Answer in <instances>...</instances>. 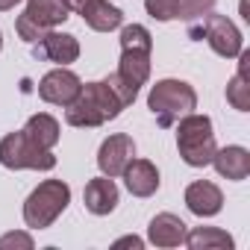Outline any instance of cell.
Returning <instances> with one entry per match:
<instances>
[{"label": "cell", "mask_w": 250, "mask_h": 250, "mask_svg": "<svg viewBox=\"0 0 250 250\" xmlns=\"http://www.w3.org/2000/svg\"><path fill=\"white\" fill-rule=\"evenodd\" d=\"M0 47H3V36H0Z\"/></svg>", "instance_id": "cell-25"}, {"label": "cell", "mask_w": 250, "mask_h": 250, "mask_svg": "<svg viewBox=\"0 0 250 250\" xmlns=\"http://www.w3.org/2000/svg\"><path fill=\"white\" fill-rule=\"evenodd\" d=\"M186 244L191 250H229L235 241L229 232L218 227H194L191 232H186Z\"/></svg>", "instance_id": "cell-20"}, {"label": "cell", "mask_w": 250, "mask_h": 250, "mask_svg": "<svg viewBox=\"0 0 250 250\" xmlns=\"http://www.w3.org/2000/svg\"><path fill=\"white\" fill-rule=\"evenodd\" d=\"M21 3V0H0V12H9V9H15Z\"/></svg>", "instance_id": "cell-24"}, {"label": "cell", "mask_w": 250, "mask_h": 250, "mask_svg": "<svg viewBox=\"0 0 250 250\" xmlns=\"http://www.w3.org/2000/svg\"><path fill=\"white\" fill-rule=\"evenodd\" d=\"M68 12H71V9L62 3V0H27V9H24V15H18L15 30H18V36H21L27 44H33V42H39L47 30L65 24V21L71 18Z\"/></svg>", "instance_id": "cell-8"}, {"label": "cell", "mask_w": 250, "mask_h": 250, "mask_svg": "<svg viewBox=\"0 0 250 250\" xmlns=\"http://www.w3.org/2000/svg\"><path fill=\"white\" fill-rule=\"evenodd\" d=\"M147 109L153 112L159 127L168 130L183 115L197 109V91L183 80H159L147 94Z\"/></svg>", "instance_id": "cell-2"}, {"label": "cell", "mask_w": 250, "mask_h": 250, "mask_svg": "<svg viewBox=\"0 0 250 250\" xmlns=\"http://www.w3.org/2000/svg\"><path fill=\"white\" fill-rule=\"evenodd\" d=\"M145 9L156 21H177L180 18V3L177 0H145Z\"/></svg>", "instance_id": "cell-21"}, {"label": "cell", "mask_w": 250, "mask_h": 250, "mask_svg": "<svg viewBox=\"0 0 250 250\" xmlns=\"http://www.w3.org/2000/svg\"><path fill=\"white\" fill-rule=\"evenodd\" d=\"M6 247H33V238L27 232H6V235H0V250H6Z\"/></svg>", "instance_id": "cell-22"}, {"label": "cell", "mask_w": 250, "mask_h": 250, "mask_svg": "<svg viewBox=\"0 0 250 250\" xmlns=\"http://www.w3.org/2000/svg\"><path fill=\"white\" fill-rule=\"evenodd\" d=\"M33 56L39 62H56V65H71L80 59V42L68 33L47 30L39 42H33Z\"/></svg>", "instance_id": "cell-11"}, {"label": "cell", "mask_w": 250, "mask_h": 250, "mask_svg": "<svg viewBox=\"0 0 250 250\" xmlns=\"http://www.w3.org/2000/svg\"><path fill=\"white\" fill-rule=\"evenodd\" d=\"M24 133H27V139L36 142L39 147L53 150L56 142H59V121H56L53 115H47V112H39V115H33V118L27 121Z\"/></svg>", "instance_id": "cell-18"}, {"label": "cell", "mask_w": 250, "mask_h": 250, "mask_svg": "<svg viewBox=\"0 0 250 250\" xmlns=\"http://www.w3.org/2000/svg\"><path fill=\"white\" fill-rule=\"evenodd\" d=\"M186 206H188V212H194L197 218H212V215L221 212L224 194H221V188H218L215 183L197 180V183H191V186L186 188Z\"/></svg>", "instance_id": "cell-13"}, {"label": "cell", "mask_w": 250, "mask_h": 250, "mask_svg": "<svg viewBox=\"0 0 250 250\" xmlns=\"http://www.w3.org/2000/svg\"><path fill=\"white\" fill-rule=\"evenodd\" d=\"M115 247H136V250H139V247H145V241L136 238V235H124V238L115 241Z\"/></svg>", "instance_id": "cell-23"}, {"label": "cell", "mask_w": 250, "mask_h": 250, "mask_svg": "<svg viewBox=\"0 0 250 250\" xmlns=\"http://www.w3.org/2000/svg\"><path fill=\"white\" fill-rule=\"evenodd\" d=\"M188 36L191 39H206L209 47L224 56V59H235L241 53V33L238 27L224 18V15H215V12H206L203 18H194L188 21Z\"/></svg>", "instance_id": "cell-7"}, {"label": "cell", "mask_w": 250, "mask_h": 250, "mask_svg": "<svg viewBox=\"0 0 250 250\" xmlns=\"http://www.w3.org/2000/svg\"><path fill=\"white\" fill-rule=\"evenodd\" d=\"M136 156V142H133V136H127V133H115V136H109L103 145H100V150H97V168L106 174V177H121L124 174V168L130 165V159Z\"/></svg>", "instance_id": "cell-10"}, {"label": "cell", "mask_w": 250, "mask_h": 250, "mask_svg": "<svg viewBox=\"0 0 250 250\" xmlns=\"http://www.w3.org/2000/svg\"><path fill=\"white\" fill-rule=\"evenodd\" d=\"M150 53H153V39L147 27L130 24L121 30V65L118 74L127 80L130 85L142 88L150 77Z\"/></svg>", "instance_id": "cell-4"}, {"label": "cell", "mask_w": 250, "mask_h": 250, "mask_svg": "<svg viewBox=\"0 0 250 250\" xmlns=\"http://www.w3.org/2000/svg\"><path fill=\"white\" fill-rule=\"evenodd\" d=\"M62 3H65V0H62Z\"/></svg>", "instance_id": "cell-26"}, {"label": "cell", "mask_w": 250, "mask_h": 250, "mask_svg": "<svg viewBox=\"0 0 250 250\" xmlns=\"http://www.w3.org/2000/svg\"><path fill=\"white\" fill-rule=\"evenodd\" d=\"M71 203V188L62 180H44L24 203V221L30 229H47Z\"/></svg>", "instance_id": "cell-5"}, {"label": "cell", "mask_w": 250, "mask_h": 250, "mask_svg": "<svg viewBox=\"0 0 250 250\" xmlns=\"http://www.w3.org/2000/svg\"><path fill=\"white\" fill-rule=\"evenodd\" d=\"M139 88L130 85L118 71L100 83H85L71 106H65V121L71 127H103L106 121H115L121 109H127L136 100Z\"/></svg>", "instance_id": "cell-1"}, {"label": "cell", "mask_w": 250, "mask_h": 250, "mask_svg": "<svg viewBox=\"0 0 250 250\" xmlns=\"http://www.w3.org/2000/svg\"><path fill=\"white\" fill-rule=\"evenodd\" d=\"M247 65L250 53H238V74L227 83V103L238 112L250 109V80H247Z\"/></svg>", "instance_id": "cell-19"}, {"label": "cell", "mask_w": 250, "mask_h": 250, "mask_svg": "<svg viewBox=\"0 0 250 250\" xmlns=\"http://www.w3.org/2000/svg\"><path fill=\"white\" fill-rule=\"evenodd\" d=\"M80 15L94 33H112L124 24V12L118 6H112L109 0H85Z\"/></svg>", "instance_id": "cell-17"}, {"label": "cell", "mask_w": 250, "mask_h": 250, "mask_svg": "<svg viewBox=\"0 0 250 250\" xmlns=\"http://www.w3.org/2000/svg\"><path fill=\"white\" fill-rule=\"evenodd\" d=\"M80 88H83V80H80L74 71H68L65 65H59L56 71H50V74L42 77V83H39V97H42L44 103H53V106H71V103L77 100Z\"/></svg>", "instance_id": "cell-9"}, {"label": "cell", "mask_w": 250, "mask_h": 250, "mask_svg": "<svg viewBox=\"0 0 250 250\" xmlns=\"http://www.w3.org/2000/svg\"><path fill=\"white\" fill-rule=\"evenodd\" d=\"M0 165L9 168V171H24V168L53 171L56 156H53V150H44L36 142H30L24 130H18V133H9V136L0 139Z\"/></svg>", "instance_id": "cell-6"}, {"label": "cell", "mask_w": 250, "mask_h": 250, "mask_svg": "<svg viewBox=\"0 0 250 250\" xmlns=\"http://www.w3.org/2000/svg\"><path fill=\"white\" fill-rule=\"evenodd\" d=\"M177 150L186 165L191 168H206L215 156V133H212V121L206 115H183L177 121Z\"/></svg>", "instance_id": "cell-3"}, {"label": "cell", "mask_w": 250, "mask_h": 250, "mask_svg": "<svg viewBox=\"0 0 250 250\" xmlns=\"http://www.w3.org/2000/svg\"><path fill=\"white\" fill-rule=\"evenodd\" d=\"M209 165H215V171H218L221 177H227V180H232V183H241V180H247V174H250V153H247V147H241V145H229V147L215 150V156H212Z\"/></svg>", "instance_id": "cell-16"}, {"label": "cell", "mask_w": 250, "mask_h": 250, "mask_svg": "<svg viewBox=\"0 0 250 250\" xmlns=\"http://www.w3.org/2000/svg\"><path fill=\"white\" fill-rule=\"evenodd\" d=\"M186 232H188L186 221L180 215H174V212L156 215L150 221V227H147V238L156 247H180V244H186Z\"/></svg>", "instance_id": "cell-14"}, {"label": "cell", "mask_w": 250, "mask_h": 250, "mask_svg": "<svg viewBox=\"0 0 250 250\" xmlns=\"http://www.w3.org/2000/svg\"><path fill=\"white\" fill-rule=\"evenodd\" d=\"M83 200H85V209L91 215H109L115 212L118 206V186L112 177H94L85 183V191H83Z\"/></svg>", "instance_id": "cell-15"}, {"label": "cell", "mask_w": 250, "mask_h": 250, "mask_svg": "<svg viewBox=\"0 0 250 250\" xmlns=\"http://www.w3.org/2000/svg\"><path fill=\"white\" fill-rule=\"evenodd\" d=\"M121 177H124L127 191H130L133 197H150V194H156V188H159V171H156V165H153L150 159H136V156H133Z\"/></svg>", "instance_id": "cell-12"}]
</instances>
